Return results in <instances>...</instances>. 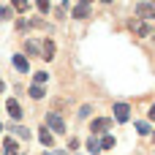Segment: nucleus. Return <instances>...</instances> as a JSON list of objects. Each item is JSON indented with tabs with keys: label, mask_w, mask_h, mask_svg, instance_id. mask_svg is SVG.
I'll use <instances>...</instances> for the list:
<instances>
[{
	"label": "nucleus",
	"mask_w": 155,
	"mask_h": 155,
	"mask_svg": "<svg viewBox=\"0 0 155 155\" xmlns=\"http://www.w3.org/2000/svg\"><path fill=\"white\" fill-rule=\"evenodd\" d=\"M0 93H5V82L3 79H0Z\"/></svg>",
	"instance_id": "5701e85b"
},
{
	"label": "nucleus",
	"mask_w": 155,
	"mask_h": 155,
	"mask_svg": "<svg viewBox=\"0 0 155 155\" xmlns=\"http://www.w3.org/2000/svg\"><path fill=\"white\" fill-rule=\"evenodd\" d=\"M38 139H41V144H44V147H52V144H54V134H52L46 125L38 131Z\"/></svg>",
	"instance_id": "f8f14e48"
},
{
	"label": "nucleus",
	"mask_w": 155,
	"mask_h": 155,
	"mask_svg": "<svg viewBox=\"0 0 155 155\" xmlns=\"http://www.w3.org/2000/svg\"><path fill=\"white\" fill-rule=\"evenodd\" d=\"M112 125H114L112 117H95V120L90 123V134H95V136H98V134H106Z\"/></svg>",
	"instance_id": "7ed1b4c3"
},
{
	"label": "nucleus",
	"mask_w": 155,
	"mask_h": 155,
	"mask_svg": "<svg viewBox=\"0 0 155 155\" xmlns=\"http://www.w3.org/2000/svg\"><path fill=\"white\" fill-rule=\"evenodd\" d=\"M136 131H139L142 136H147V134H150V125H147V123H136Z\"/></svg>",
	"instance_id": "412c9836"
},
{
	"label": "nucleus",
	"mask_w": 155,
	"mask_h": 155,
	"mask_svg": "<svg viewBox=\"0 0 155 155\" xmlns=\"http://www.w3.org/2000/svg\"><path fill=\"white\" fill-rule=\"evenodd\" d=\"M87 3H93V0H87Z\"/></svg>",
	"instance_id": "bb28decb"
},
{
	"label": "nucleus",
	"mask_w": 155,
	"mask_h": 155,
	"mask_svg": "<svg viewBox=\"0 0 155 155\" xmlns=\"http://www.w3.org/2000/svg\"><path fill=\"white\" fill-rule=\"evenodd\" d=\"M25 57H35V54H41V44L38 41H25V52H22Z\"/></svg>",
	"instance_id": "9d476101"
},
{
	"label": "nucleus",
	"mask_w": 155,
	"mask_h": 155,
	"mask_svg": "<svg viewBox=\"0 0 155 155\" xmlns=\"http://www.w3.org/2000/svg\"><path fill=\"white\" fill-rule=\"evenodd\" d=\"M33 3H35V8H38L41 14H49V8H52V3H49V0H33Z\"/></svg>",
	"instance_id": "f3484780"
},
{
	"label": "nucleus",
	"mask_w": 155,
	"mask_h": 155,
	"mask_svg": "<svg viewBox=\"0 0 155 155\" xmlns=\"http://www.w3.org/2000/svg\"><path fill=\"white\" fill-rule=\"evenodd\" d=\"M33 82H35V84H46V82H49V71H35Z\"/></svg>",
	"instance_id": "2eb2a0df"
},
{
	"label": "nucleus",
	"mask_w": 155,
	"mask_h": 155,
	"mask_svg": "<svg viewBox=\"0 0 155 155\" xmlns=\"http://www.w3.org/2000/svg\"><path fill=\"white\" fill-rule=\"evenodd\" d=\"M101 3H114V0H101Z\"/></svg>",
	"instance_id": "b1692460"
},
{
	"label": "nucleus",
	"mask_w": 155,
	"mask_h": 155,
	"mask_svg": "<svg viewBox=\"0 0 155 155\" xmlns=\"http://www.w3.org/2000/svg\"><path fill=\"white\" fill-rule=\"evenodd\" d=\"M5 112H8V117H11L14 123H19V120L25 117V112H22V106H19L16 98H8V101H5Z\"/></svg>",
	"instance_id": "39448f33"
},
{
	"label": "nucleus",
	"mask_w": 155,
	"mask_h": 155,
	"mask_svg": "<svg viewBox=\"0 0 155 155\" xmlns=\"http://www.w3.org/2000/svg\"><path fill=\"white\" fill-rule=\"evenodd\" d=\"M87 153H90V155H98V153H101V142L95 139V134H90V139H87Z\"/></svg>",
	"instance_id": "4468645a"
},
{
	"label": "nucleus",
	"mask_w": 155,
	"mask_h": 155,
	"mask_svg": "<svg viewBox=\"0 0 155 155\" xmlns=\"http://www.w3.org/2000/svg\"><path fill=\"white\" fill-rule=\"evenodd\" d=\"M44 155H49V153H44Z\"/></svg>",
	"instance_id": "cd10ccee"
},
{
	"label": "nucleus",
	"mask_w": 155,
	"mask_h": 155,
	"mask_svg": "<svg viewBox=\"0 0 155 155\" xmlns=\"http://www.w3.org/2000/svg\"><path fill=\"white\" fill-rule=\"evenodd\" d=\"M0 134H3V123H0Z\"/></svg>",
	"instance_id": "393cba45"
},
{
	"label": "nucleus",
	"mask_w": 155,
	"mask_h": 155,
	"mask_svg": "<svg viewBox=\"0 0 155 155\" xmlns=\"http://www.w3.org/2000/svg\"><path fill=\"white\" fill-rule=\"evenodd\" d=\"M150 120H155V104L150 106Z\"/></svg>",
	"instance_id": "4be33fe9"
},
{
	"label": "nucleus",
	"mask_w": 155,
	"mask_h": 155,
	"mask_svg": "<svg viewBox=\"0 0 155 155\" xmlns=\"http://www.w3.org/2000/svg\"><path fill=\"white\" fill-rule=\"evenodd\" d=\"M11 14H14V11H11L8 5H0V19H3V22H5V19H11Z\"/></svg>",
	"instance_id": "aec40b11"
},
{
	"label": "nucleus",
	"mask_w": 155,
	"mask_h": 155,
	"mask_svg": "<svg viewBox=\"0 0 155 155\" xmlns=\"http://www.w3.org/2000/svg\"><path fill=\"white\" fill-rule=\"evenodd\" d=\"M44 125H46L52 134H65V120H63L57 112H49V114H46V120H44Z\"/></svg>",
	"instance_id": "f257e3e1"
},
{
	"label": "nucleus",
	"mask_w": 155,
	"mask_h": 155,
	"mask_svg": "<svg viewBox=\"0 0 155 155\" xmlns=\"http://www.w3.org/2000/svg\"><path fill=\"white\" fill-rule=\"evenodd\" d=\"M3 153H5V155H19V147H16V142H14L11 136H5V142H3Z\"/></svg>",
	"instance_id": "ddd939ff"
},
{
	"label": "nucleus",
	"mask_w": 155,
	"mask_h": 155,
	"mask_svg": "<svg viewBox=\"0 0 155 155\" xmlns=\"http://www.w3.org/2000/svg\"><path fill=\"white\" fill-rule=\"evenodd\" d=\"M112 112H114V117H112V120H117V123H125V120L131 117V106H128L125 101H117V104L112 106Z\"/></svg>",
	"instance_id": "423d86ee"
},
{
	"label": "nucleus",
	"mask_w": 155,
	"mask_h": 155,
	"mask_svg": "<svg viewBox=\"0 0 155 155\" xmlns=\"http://www.w3.org/2000/svg\"><path fill=\"white\" fill-rule=\"evenodd\" d=\"M11 3H14V8H16V11H27V8H30V3H27V0H11Z\"/></svg>",
	"instance_id": "6ab92c4d"
},
{
	"label": "nucleus",
	"mask_w": 155,
	"mask_h": 155,
	"mask_svg": "<svg viewBox=\"0 0 155 155\" xmlns=\"http://www.w3.org/2000/svg\"><path fill=\"white\" fill-rule=\"evenodd\" d=\"M112 147H114V136L104 134V139H101V150H112Z\"/></svg>",
	"instance_id": "dca6fc26"
},
{
	"label": "nucleus",
	"mask_w": 155,
	"mask_h": 155,
	"mask_svg": "<svg viewBox=\"0 0 155 155\" xmlns=\"http://www.w3.org/2000/svg\"><path fill=\"white\" fill-rule=\"evenodd\" d=\"M153 136H155V134H153Z\"/></svg>",
	"instance_id": "c756f323"
},
{
	"label": "nucleus",
	"mask_w": 155,
	"mask_h": 155,
	"mask_svg": "<svg viewBox=\"0 0 155 155\" xmlns=\"http://www.w3.org/2000/svg\"><path fill=\"white\" fill-rule=\"evenodd\" d=\"M27 95H30V98H35V101H41V98L46 95V87H44V84H35V82H33V84L27 87Z\"/></svg>",
	"instance_id": "9b49d317"
},
{
	"label": "nucleus",
	"mask_w": 155,
	"mask_h": 155,
	"mask_svg": "<svg viewBox=\"0 0 155 155\" xmlns=\"http://www.w3.org/2000/svg\"><path fill=\"white\" fill-rule=\"evenodd\" d=\"M11 65H14L19 74H27V71H30V57H25V54H14V57H11Z\"/></svg>",
	"instance_id": "6e6552de"
},
{
	"label": "nucleus",
	"mask_w": 155,
	"mask_h": 155,
	"mask_svg": "<svg viewBox=\"0 0 155 155\" xmlns=\"http://www.w3.org/2000/svg\"><path fill=\"white\" fill-rule=\"evenodd\" d=\"M136 16L139 19H155V0H144V3H136Z\"/></svg>",
	"instance_id": "f03ea898"
},
{
	"label": "nucleus",
	"mask_w": 155,
	"mask_h": 155,
	"mask_svg": "<svg viewBox=\"0 0 155 155\" xmlns=\"http://www.w3.org/2000/svg\"><path fill=\"white\" fill-rule=\"evenodd\" d=\"M54 155H65V153H54Z\"/></svg>",
	"instance_id": "a878e982"
},
{
	"label": "nucleus",
	"mask_w": 155,
	"mask_h": 155,
	"mask_svg": "<svg viewBox=\"0 0 155 155\" xmlns=\"http://www.w3.org/2000/svg\"><path fill=\"white\" fill-rule=\"evenodd\" d=\"M131 30H134L139 38H144V35H150V33H153V27H150L144 19H142V22H131Z\"/></svg>",
	"instance_id": "1a4fd4ad"
},
{
	"label": "nucleus",
	"mask_w": 155,
	"mask_h": 155,
	"mask_svg": "<svg viewBox=\"0 0 155 155\" xmlns=\"http://www.w3.org/2000/svg\"><path fill=\"white\" fill-rule=\"evenodd\" d=\"M54 54H57V44H54L52 38H46V41L41 44V57L49 63V60H54Z\"/></svg>",
	"instance_id": "0eeeda50"
},
{
	"label": "nucleus",
	"mask_w": 155,
	"mask_h": 155,
	"mask_svg": "<svg viewBox=\"0 0 155 155\" xmlns=\"http://www.w3.org/2000/svg\"><path fill=\"white\" fill-rule=\"evenodd\" d=\"M14 134H16L19 139H30V131H27V128H22V125H14Z\"/></svg>",
	"instance_id": "a211bd4d"
},
{
	"label": "nucleus",
	"mask_w": 155,
	"mask_h": 155,
	"mask_svg": "<svg viewBox=\"0 0 155 155\" xmlns=\"http://www.w3.org/2000/svg\"><path fill=\"white\" fill-rule=\"evenodd\" d=\"M90 11H93V3L79 0V3L71 8V16H74V19H87V16H90Z\"/></svg>",
	"instance_id": "20e7f679"
},
{
	"label": "nucleus",
	"mask_w": 155,
	"mask_h": 155,
	"mask_svg": "<svg viewBox=\"0 0 155 155\" xmlns=\"http://www.w3.org/2000/svg\"><path fill=\"white\" fill-rule=\"evenodd\" d=\"M153 38H155V35H153Z\"/></svg>",
	"instance_id": "c85d7f7f"
}]
</instances>
